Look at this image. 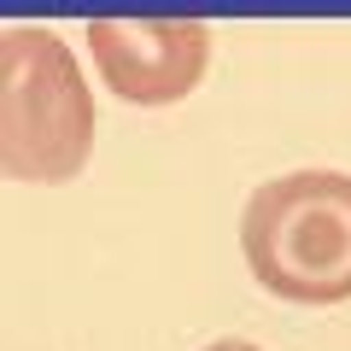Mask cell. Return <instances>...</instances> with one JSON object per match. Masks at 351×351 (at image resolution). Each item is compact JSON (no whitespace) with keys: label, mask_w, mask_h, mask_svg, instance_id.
Returning <instances> with one entry per match:
<instances>
[{"label":"cell","mask_w":351,"mask_h":351,"mask_svg":"<svg viewBox=\"0 0 351 351\" xmlns=\"http://www.w3.org/2000/svg\"><path fill=\"white\" fill-rule=\"evenodd\" d=\"M240 252L258 287L287 304L351 299V176L293 170L263 182L240 217Z\"/></svg>","instance_id":"obj_1"},{"label":"cell","mask_w":351,"mask_h":351,"mask_svg":"<svg viewBox=\"0 0 351 351\" xmlns=\"http://www.w3.org/2000/svg\"><path fill=\"white\" fill-rule=\"evenodd\" d=\"M88 53L129 106H176L211 71V24L199 18H94Z\"/></svg>","instance_id":"obj_3"},{"label":"cell","mask_w":351,"mask_h":351,"mask_svg":"<svg viewBox=\"0 0 351 351\" xmlns=\"http://www.w3.org/2000/svg\"><path fill=\"white\" fill-rule=\"evenodd\" d=\"M94 152V94L71 47L41 24L0 36V170L12 182H71Z\"/></svg>","instance_id":"obj_2"},{"label":"cell","mask_w":351,"mask_h":351,"mask_svg":"<svg viewBox=\"0 0 351 351\" xmlns=\"http://www.w3.org/2000/svg\"><path fill=\"white\" fill-rule=\"evenodd\" d=\"M205 351H258L252 339H217V346H205Z\"/></svg>","instance_id":"obj_4"}]
</instances>
